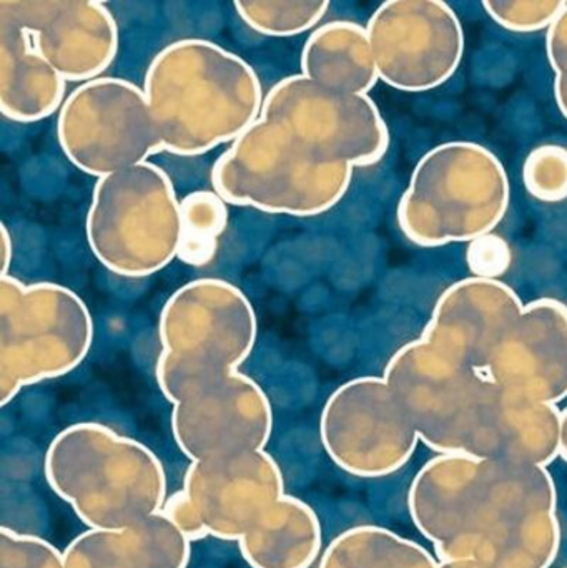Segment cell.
<instances>
[{
	"label": "cell",
	"mask_w": 567,
	"mask_h": 568,
	"mask_svg": "<svg viewBox=\"0 0 567 568\" xmlns=\"http://www.w3.org/2000/svg\"><path fill=\"white\" fill-rule=\"evenodd\" d=\"M408 510L438 560L551 568L561 549L548 467L438 454L413 479Z\"/></svg>",
	"instance_id": "1"
},
{
	"label": "cell",
	"mask_w": 567,
	"mask_h": 568,
	"mask_svg": "<svg viewBox=\"0 0 567 568\" xmlns=\"http://www.w3.org/2000/svg\"><path fill=\"white\" fill-rule=\"evenodd\" d=\"M143 92L163 152L199 156L232 145L262 115V83L250 63L219 43L182 39L146 69Z\"/></svg>",
	"instance_id": "2"
},
{
	"label": "cell",
	"mask_w": 567,
	"mask_h": 568,
	"mask_svg": "<svg viewBox=\"0 0 567 568\" xmlns=\"http://www.w3.org/2000/svg\"><path fill=\"white\" fill-rule=\"evenodd\" d=\"M383 377L429 449L512 457L518 396L503 390L485 371L419 336L393 354Z\"/></svg>",
	"instance_id": "3"
},
{
	"label": "cell",
	"mask_w": 567,
	"mask_h": 568,
	"mask_svg": "<svg viewBox=\"0 0 567 568\" xmlns=\"http://www.w3.org/2000/svg\"><path fill=\"white\" fill-rule=\"evenodd\" d=\"M50 489L93 530H125L162 510L166 476L159 457L97 423L60 430L43 459Z\"/></svg>",
	"instance_id": "4"
},
{
	"label": "cell",
	"mask_w": 567,
	"mask_h": 568,
	"mask_svg": "<svg viewBox=\"0 0 567 568\" xmlns=\"http://www.w3.org/2000/svg\"><path fill=\"white\" fill-rule=\"evenodd\" d=\"M512 203L498 156L475 142H448L422 156L396 210L403 235L422 248L472 243L505 220Z\"/></svg>",
	"instance_id": "5"
},
{
	"label": "cell",
	"mask_w": 567,
	"mask_h": 568,
	"mask_svg": "<svg viewBox=\"0 0 567 568\" xmlns=\"http://www.w3.org/2000/svg\"><path fill=\"white\" fill-rule=\"evenodd\" d=\"M353 170L346 163L323 162L280 123L260 115L216 159L213 192L229 205L316 216L342 202Z\"/></svg>",
	"instance_id": "6"
},
{
	"label": "cell",
	"mask_w": 567,
	"mask_h": 568,
	"mask_svg": "<svg viewBox=\"0 0 567 568\" xmlns=\"http://www.w3.org/2000/svg\"><path fill=\"white\" fill-rule=\"evenodd\" d=\"M256 334L253 304L235 284L216 278L186 283L160 313V393L175 404L199 384L235 373L252 354Z\"/></svg>",
	"instance_id": "7"
},
{
	"label": "cell",
	"mask_w": 567,
	"mask_h": 568,
	"mask_svg": "<svg viewBox=\"0 0 567 568\" xmlns=\"http://www.w3.org/2000/svg\"><path fill=\"white\" fill-rule=\"evenodd\" d=\"M93 256L123 278H146L179 256L180 200L165 170L140 163L95 183L85 222Z\"/></svg>",
	"instance_id": "8"
},
{
	"label": "cell",
	"mask_w": 567,
	"mask_h": 568,
	"mask_svg": "<svg viewBox=\"0 0 567 568\" xmlns=\"http://www.w3.org/2000/svg\"><path fill=\"white\" fill-rule=\"evenodd\" d=\"M93 343V320L79 294L55 283L0 278V403L26 386L80 366Z\"/></svg>",
	"instance_id": "9"
},
{
	"label": "cell",
	"mask_w": 567,
	"mask_h": 568,
	"mask_svg": "<svg viewBox=\"0 0 567 568\" xmlns=\"http://www.w3.org/2000/svg\"><path fill=\"white\" fill-rule=\"evenodd\" d=\"M57 139L69 162L97 179L163 152L145 92L115 77L90 80L67 97Z\"/></svg>",
	"instance_id": "10"
},
{
	"label": "cell",
	"mask_w": 567,
	"mask_h": 568,
	"mask_svg": "<svg viewBox=\"0 0 567 568\" xmlns=\"http://www.w3.org/2000/svg\"><path fill=\"white\" fill-rule=\"evenodd\" d=\"M262 116L326 163L363 169L382 162L389 149L388 125L372 97L326 89L302 73L269 90Z\"/></svg>",
	"instance_id": "11"
},
{
	"label": "cell",
	"mask_w": 567,
	"mask_h": 568,
	"mask_svg": "<svg viewBox=\"0 0 567 568\" xmlns=\"http://www.w3.org/2000/svg\"><path fill=\"white\" fill-rule=\"evenodd\" d=\"M330 459L355 477L378 479L406 466L418 434L385 377H356L333 390L320 417Z\"/></svg>",
	"instance_id": "12"
},
{
	"label": "cell",
	"mask_w": 567,
	"mask_h": 568,
	"mask_svg": "<svg viewBox=\"0 0 567 568\" xmlns=\"http://www.w3.org/2000/svg\"><path fill=\"white\" fill-rule=\"evenodd\" d=\"M379 80L399 92L448 82L465 55V30L443 0H388L366 23Z\"/></svg>",
	"instance_id": "13"
},
{
	"label": "cell",
	"mask_w": 567,
	"mask_h": 568,
	"mask_svg": "<svg viewBox=\"0 0 567 568\" xmlns=\"http://www.w3.org/2000/svg\"><path fill=\"white\" fill-rule=\"evenodd\" d=\"M272 430L269 396L240 371L205 381L173 404V439L190 463L265 450Z\"/></svg>",
	"instance_id": "14"
},
{
	"label": "cell",
	"mask_w": 567,
	"mask_h": 568,
	"mask_svg": "<svg viewBox=\"0 0 567 568\" xmlns=\"http://www.w3.org/2000/svg\"><path fill=\"white\" fill-rule=\"evenodd\" d=\"M65 82L100 79L119 52V27L97 0H0Z\"/></svg>",
	"instance_id": "15"
},
{
	"label": "cell",
	"mask_w": 567,
	"mask_h": 568,
	"mask_svg": "<svg viewBox=\"0 0 567 568\" xmlns=\"http://www.w3.org/2000/svg\"><path fill=\"white\" fill-rule=\"evenodd\" d=\"M183 490L210 536L239 542L256 520L285 496V480L266 450L195 460Z\"/></svg>",
	"instance_id": "16"
},
{
	"label": "cell",
	"mask_w": 567,
	"mask_h": 568,
	"mask_svg": "<svg viewBox=\"0 0 567 568\" xmlns=\"http://www.w3.org/2000/svg\"><path fill=\"white\" fill-rule=\"evenodd\" d=\"M486 374L506 393L539 403L567 397V306L555 297L525 304Z\"/></svg>",
	"instance_id": "17"
},
{
	"label": "cell",
	"mask_w": 567,
	"mask_h": 568,
	"mask_svg": "<svg viewBox=\"0 0 567 568\" xmlns=\"http://www.w3.org/2000/svg\"><path fill=\"white\" fill-rule=\"evenodd\" d=\"M525 303L502 280L469 276L443 291L422 337L485 371Z\"/></svg>",
	"instance_id": "18"
},
{
	"label": "cell",
	"mask_w": 567,
	"mask_h": 568,
	"mask_svg": "<svg viewBox=\"0 0 567 568\" xmlns=\"http://www.w3.org/2000/svg\"><path fill=\"white\" fill-rule=\"evenodd\" d=\"M65 80L37 52L30 33L0 12V112L19 123L52 116L65 102Z\"/></svg>",
	"instance_id": "19"
},
{
	"label": "cell",
	"mask_w": 567,
	"mask_h": 568,
	"mask_svg": "<svg viewBox=\"0 0 567 568\" xmlns=\"http://www.w3.org/2000/svg\"><path fill=\"white\" fill-rule=\"evenodd\" d=\"M239 546L252 568H310L322 554V524L308 504L285 494Z\"/></svg>",
	"instance_id": "20"
},
{
	"label": "cell",
	"mask_w": 567,
	"mask_h": 568,
	"mask_svg": "<svg viewBox=\"0 0 567 568\" xmlns=\"http://www.w3.org/2000/svg\"><path fill=\"white\" fill-rule=\"evenodd\" d=\"M302 75L326 89L368 95L379 75L366 27L352 20L316 27L303 47Z\"/></svg>",
	"instance_id": "21"
},
{
	"label": "cell",
	"mask_w": 567,
	"mask_h": 568,
	"mask_svg": "<svg viewBox=\"0 0 567 568\" xmlns=\"http://www.w3.org/2000/svg\"><path fill=\"white\" fill-rule=\"evenodd\" d=\"M435 554L379 526H356L330 542L318 568H438Z\"/></svg>",
	"instance_id": "22"
},
{
	"label": "cell",
	"mask_w": 567,
	"mask_h": 568,
	"mask_svg": "<svg viewBox=\"0 0 567 568\" xmlns=\"http://www.w3.org/2000/svg\"><path fill=\"white\" fill-rule=\"evenodd\" d=\"M229 225L226 203L210 190L190 193L180 202L179 256L190 266L210 265L219 250L220 236Z\"/></svg>",
	"instance_id": "23"
},
{
	"label": "cell",
	"mask_w": 567,
	"mask_h": 568,
	"mask_svg": "<svg viewBox=\"0 0 567 568\" xmlns=\"http://www.w3.org/2000/svg\"><path fill=\"white\" fill-rule=\"evenodd\" d=\"M240 19L266 37H293L320 27L330 9L326 0H239Z\"/></svg>",
	"instance_id": "24"
},
{
	"label": "cell",
	"mask_w": 567,
	"mask_h": 568,
	"mask_svg": "<svg viewBox=\"0 0 567 568\" xmlns=\"http://www.w3.org/2000/svg\"><path fill=\"white\" fill-rule=\"evenodd\" d=\"M65 568H152L130 529L80 534L63 552Z\"/></svg>",
	"instance_id": "25"
},
{
	"label": "cell",
	"mask_w": 567,
	"mask_h": 568,
	"mask_svg": "<svg viewBox=\"0 0 567 568\" xmlns=\"http://www.w3.org/2000/svg\"><path fill=\"white\" fill-rule=\"evenodd\" d=\"M130 532L152 568L189 567L192 540L162 510L130 527Z\"/></svg>",
	"instance_id": "26"
},
{
	"label": "cell",
	"mask_w": 567,
	"mask_h": 568,
	"mask_svg": "<svg viewBox=\"0 0 567 568\" xmlns=\"http://www.w3.org/2000/svg\"><path fill=\"white\" fill-rule=\"evenodd\" d=\"M523 183L543 203L567 200V149L556 143L536 146L523 165Z\"/></svg>",
	"instance_id": "27"
},
{
	"label": "cell",
	"mask_w": 567,
	"mask_h": 568,
	"mask_svg": "<svg viewBox=\"0 0 567 568\" xmlns=\"http://www.w3.org/2000/svg\"><path fill=\"white\" fill-rule=\"evenodd\" d=\"M566 0H486V13L503 29L518 33L548 30L566 9Z\"/></svg>",
	"instance_id": "28"
},
{
	"label": "cell",
	"mask_w": 567,
	"mask_h": 568,
	"mask_svg": "<svg viewBox=\"0 0 567 568\" xmlns=\"http://www.w3.org/2000/svg\"><path fill=\"white\" fill-rule=\"evenodd\" d=\"M0 568H65V560L47 540L2 527Z\"/></svg>",
	"instance_id": "29"
},
{
	"label": "cell",
	"mask_w": 567,
	"mask_h": 568,
	"mask_svg": "<svg viewBox=\"0 0 567 568\" xmlns=\"http://www.w3.org/2000/svg\"><path fill=\"white\" fill-rule=\"evenodd\" d=\"M466 263L476 278L499 280L512 266V246L503 236L489 233L468 243Z\"/></svg>",
	"instance_id": "30"
},
{
	"label": "cell",
	"mask_w": 567,
	"mask_h": 568,
	"mask_svg": "<svg viewBox=\"0 0 567 568\" xmlns=\"http://www.w3.org/2000/svg\"><path fill=\"white\" fill-rule=\"evenodd\" d=\"M546 53L555 72V99L567 120V6L546 36Z\"/></svg>",
	"instance_id": "31"
},
{
	"label": "cell",
	"mask_w": 567,
	"mask_h": 568,
	"mask_svg": "<svg viewBox=\"0 0 567 568\" xmlns=\"http://www.w3.org/2000/svg\"><path fill=\"white\" fill-rule=\"evenodd\" d=\"M162 513L165 514L192 542L203 540L205 537L210 536L205 524L202 523L199 513H196L195 506H193L192 500H190V497L186 496L183 489L176 490L175 494L166 497Z\"/></svg>",
	"instance_id": "32"
},
{
	"label": "cell",
	"mask_w": 567,
	"mask_h": 568,
	"mask_svg": "<svg viewBox=\"0 0 567 568\" xmlns=\"http://www.w3.org/2000/svg\"><path fill=\"white\" fill-rule=\"evenodd\" d=\"M0 236H2V276L9 275L10 263L13 258V242L7 226L0 225Z\"/></svg>",
	"instance_id": "33"
},
{
	"label": "cell",
	"mask_w": 567,
	"mask_h": 568,
	"mask_svg": "<svg viewBox=\"0 0 567 568\" xmlns=\"http://www.w3.org/2000/svg\"><path fill=\"white\" fill-rule=\"evenodd\" d=\"M438 568H495L473 559L439 560Z\"/></svg>",
	"instance_id": "34"
},
{
	"label": "cell",
	"mask_w": 567,
	"mask_h": 568,
	"mask_svg": "<svg viewBox=\"0 0 567 568\" xmlns=\"http://www.w3.org/2000/svg\"><path fill=\"white\" fill-rule=\"evenodd\" d=\"M559 457L567 463V407L561 410V419H559Z\"/></svg>",
	"instance_id": "35"
}]
</instances>
